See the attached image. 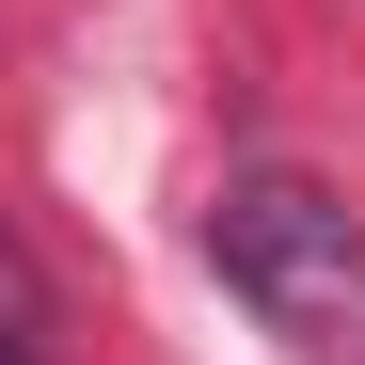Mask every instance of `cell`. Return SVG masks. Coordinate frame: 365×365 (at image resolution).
I'll use <instances>...</instances> for the list:
<instances>
[{
	"label": "cell",
	"instance_id": "1",
	"mask_svg": "<svg viewBox=\"0 0 365 365\" xmlns=\"http://www.w3.org/2000/svg\"><path fill=\"white\" fill-rule=\"evenodd\" d=\"M207 255L222 286L255 302V318L286 349H365V222L318 191V175H222V207H207Z\"/></svg>",
	"mask_w": 365,
	"mask_h": 365
},
{
	"label": "cell",
	"instance_id": "2",
	"mask_svg": "<svg viewBox=\"0 0 365 365\" xmlns=\"http://www.w3.org/2000/svg\"><path fill=\"white\" fill-rule=\"evenodd\" d=\"M0 365H16V349H0Z\"/></svg>",
	"mask_w": 365,
	"mask_h": 365
}]
</instances>
